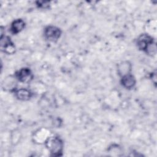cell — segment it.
I'll list each match as a JSON object with an SVG mask.
<instances>
[{"label": "cell", "mask_w": 157, "mask_h": 157, "mask_svg": "<svg viewBox=\"0 0 157 157\" xmlns=\"http://www.w3.org/2000/svg\"><path fill=\"white\" fill-rule=\"evenodd\" d=\"M44 144L52 156H59L63 155L64 142L59 136H49L45 140Z\"/></svg>", "instance_id": "obj_1"}, {"label": "cell", "mask_w": 157, "mask_h": 157, "mask_svg": "<svg viewBox=\"0 0 157 157\" xmlns=\"http://www.w3.org/2000/svg\"><path fill=\"white\" fill-rule=\"evenodd\" d=\"M62 35L61 29L53 25L46 26L44 30V36L45 39L50 42H56Z\"/></svg>", "instance_id": "obj_2"}, {"label": "cell", "mask_w": 157, "mask_h": 157, "mask_svg": "<svg viewBox=\"0 0 157 157\" xmlns=\"http://www.w3.org/2000/svg\"><path fill=\"white\" fill-rule=\"evenodd\" d=\"M156 42L154 40V38L149 34H142L137 39L136 45L137 48L146 53L148 48Z\"/></svg>", "instance_id": "obj_3"}, {"label": "cell", "mask_w": 157, "mask_h": 157, "mask_svg": "<svg viewBox=\"0 0 157 157\" xmlns=\"http://www.w3.org/2000/svg\"><path fill=\"white\" fill-rule=\"evenodd\" d=\"M0 47L1 51L7 55L13 54L15 52V45L14 43L12 41L10 37L5 34L1 36Z\"/></svg>", "instance_id": "obj_4"}, {"label": "cell", "mask_w": 157, "mask_h": 157, "mask_svg": "<svg viewBox=\"0 0 157 157\" xmlns=\"http://www.w3.org/2000/svg\"><path fill=\"white\" fill-rule=\"evenodd\" d=\"M16 80L23 83H28L33 79V72L29 67H22L17 71L14 75Z\"/></svg>", "instance_id": "obj_5"}, {"label": "cell", "mask_w": 157, "mask_h": 157, "mask_svg": "<svg viewBox=\"0 0 157 157\" xmlns=\"http://www.w3.org/2000/svg\"><path fill=\"white\" fill-rule=\"evenodd\" d=\"M14 94L16 98L20 101H26L29 100L33 95V92L28 88H21L16 89L14 91Z\"/></svg>", "instance_id": "obj_6"}, {"label": "cell", "mask_w": 157, "mask_h": 157, "mask_svg": "<svg viewBox=\"0 0 157 157\" xmlns=\"http://www.w3.org/2000/svg\"><path fill=\"white\" fill-rule=\"evenodd\" d=\"M120 83L124 88L131 90L135 86L136 84V79L132 74H129L121 77Z\"/></svg>", "instance_id": "obj_7"}, {"label": "cell", "mask_w": 157, "mask_h": 157, "mask_svg": "<svg viewBox=\"0 0 157 157\" xmlns=\"http://www.w3.org/2000/svg\"><path fill=\"white\" fill-rule=\"evenodd\" d=\"M132 64L128 61H123L120 63L117 66V73L121 77L125 75L131 74Z\"/></svg>", "instance_id": "obj_8"}, {"label": "cell", "mask_w": 157, "mask_h": 157, "mask_svg": "<svg viewBox=\"0 0 157 157\" xmlns=\"http://www.w3.org/2000/svg\"><path fill=\"white\" fill-rule=\"evenodd\" d=\"M26 26L25 21L21 18L14 20L10 24V30L12 34H17L22 31Z\"/></svg>", "instance_id": "obj_9"}, {"label": "cell", "mask_w": 157, "mask_h": 157, "mask_svg": "<svg viewBox=\"0 0 157 157\" xmlns=\"http://www.w3.org/2000/svg\"><path fill=\"white\" fill-rule=\"evenodd\" d=\"M50 136L49 131L46 129L42 128L37 131L34 134V139L36 142L38 143H45L47 138Z\"/></svg>", "instance_id": "obj_10"}, {"label": "cell", "mask_w": 157, "mask_h": 157, "mask_svg": "<svg viewBox=\"0 0 157 157\" xmlns=\"http://www.w3.org/2000/svg\"><path fill=\"white\" fill-rule=\"evenodd\" d=\"M36 6L40 9H47L50 7V2L48 1H37Z\"/></svg>", "instance_id": "obj_11"}]
</instances>
